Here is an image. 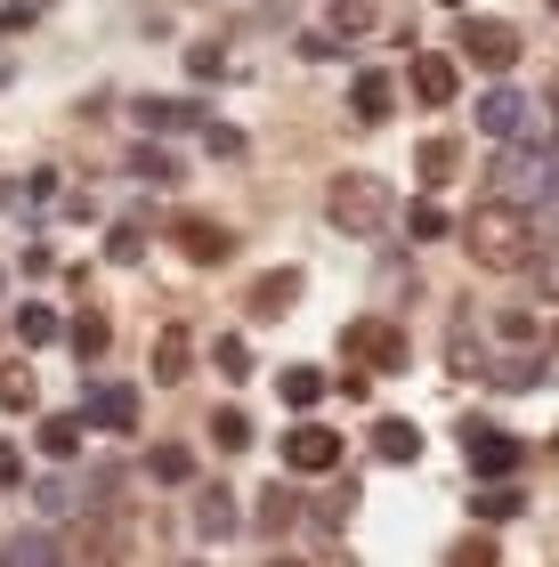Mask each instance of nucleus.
I'll return each instance as SVG.
<instances>
[{
  "instance_id": "a878e982",
  "label": "nucleus",
  "mask_w": 559,
  "mask_h": 567,
  "mask_svg": "<svg viewBox=\"0 0 559 567\" xmlns=\"http://www.w3.org/2000/svg\"><path fill=\"white\" fill-rule=\"evenodd\" d=\"M106 260H122V268L146 260V219H122V227H114V236H106Z\"/></svg>"
},
{
  "instance_id": "423d86ee",
  "label": "nucleus",
  "mask_w": 559,
  "mask_h": 567,
  "mask_svg": "<svg viewBox=\"0 0 559 567\" xmlns=\"http://www.w3.org/2000/svg\"><path fill=\"white\" fill-rule=\"evenodd\" d=\"M284 471H300V478H324V471H341V437L324 430V422H300V430L284 437Z\"/></svg>"
},
{
  "instance_id": "2f4dec72",
  "label": "nucleus",
  "mask_w": 559,
  "mask_h": 567,
  "mask_svg": "<svg viewBox=\"0 0 559 567\" xmlns=\"http://www.w3.org/2000/svg\"><path fill=\"white\" fill-rule=\"evenodd\" d=\"M446 567H503V559H495V544H454Z\"/></svg>"
},
{
  "instance_id": "0eeeda50",
  "label": "nucleus",
  "mask_w": 559,
  "mask_h": 567,
  "mask_svg": "<svg viewBox=\"0 0 559 567\" xmlns=\"http://www.w3.org/2000/svg\"><path fill=\"white\" fill-rule=\"evenodd\" d=\"M170 244H179L195 268H219L227 251H236V236H227L219 219H203V212H179V219H170Z\"/></svg>"
},
{
  "instance_id": "cd10ccee",
  "label": "nucleus",
  "mask_w": 559,
  "mask_h": 567,
  "mask_svg": "<svg viewBox=\"0 0 559 567\" xmlns=\"http://www.w3.org/2000/svg\"><path fill=\"white\" fill-rule=\"evenodd\" d=\"M446 227H454V219L438 212V203H414V212H405V236H414V244H438Z\"/></svg>"
},
{
  "instance_id": "f8f14e48",
  "label": "nucleus",
  "mask_w": 559,
  "mask_h": 567,
  "mask_svg": "<svg viewBox=\"0 0 559 567\" xmlns=\"http://www.w3.org/2000/svg\"><path fill=\"white\" fill-rule=\"evenodd\" d=\"M349 106H358V122H390L397 82H390V73H358V82H349Z\"/></svg>"
},
{
  "instance_id": "5701e85b",
  "label": "nucleus",
  "mask_w": 559,
  "mask_h": 567,
  "mask_svg": "<svg viewBox=\"0 0 559 567\" xmlns=\"http://www.w3.org/2000/svg\"><path fill=\"white\" fill-rule=\"evenodd\" d=\"M454 138H422V154H414V171H422V187H446V171H454Z\"/></svg>"
},
{
  "instance_id": "4c0bfd02",
  "label": "nucleus",
  "mask_w": 559,
  "mask_h": 567,
  "mask_svg": "<svg viewBox=\"0 0 559 567\" xmlns=\"http://www.w3.org/2000/svg\"><path fill=\"white\" fill-rule=\"evenodd\" d=\"M268 567H300V559H268Z\"/></svg>"
},
{
  "instance_id": "20e7f679",
  "label": "nucleus",
  "mask_w": 559,
  "mask_h": 567,
  "mask_svg": "<svg viewBox=\"0 0 559 567\" xmlns=\"http://www.w3.org/2000/svg\"><path fill=\"white\" fill-rule=\"evenodd\" d=\"M454 49H463L470 65H487V73H511V65H519V24H503V17H463Z\"/></svg>"
},
{
  "instance_id": "f257e3e1",
  "label": "nucleus",
  "mask_w": 559,
  "mask_h": 567,
  "mask_svg": "<svg viewBox=\"0 0 559 567\" xmlns=\"http://www.w3.org/2000/svg\"><path fill=\"white\" fill-rule=\"evenodd\" d=\"M463 251H470V268H487V276H519V268H536V212L527 203H478V212L463 219Z\"/></svg>"
},
{
  "instance_id": "c756f323",
  "label": "nucleus",
  "mask_w": 559,
  "mask_h": 567,
  "mask_svg": "<svg viewBox=\"0 0 559 567\" xmlns=\"http://www.w3.org/2000/svg\"><path fill=\"white\" fill-rule=\"evenodd\" d=\"M478 519H511V511H519V486H478Z\"/></svg>"
},
{
  "instance_id": "dca6fc26",
  "label": "nucleus",
  "mask_w": 559,
  "mask_h": 567,
  "mask_svg": "<svg viewBox=\"0 0 559 567\" xmlns=\"http://www.w3.org/2000/svg\"><path fill=\"white\" fill-rule=\"evenodd\" d=\"M276 390H284V405H292V414H309V405H317L324 390H333V381H324L317 365H284V373H276Z\"/></svg>"
},
{
  "instance_id": "ddd939ff",
  "label": "nucleus",
  "mask_w": 559,
  "mask_h": 567,
  "mask_svg": "<svg viewBox=\"0 0 559 567\" xmlns=\"http://www.w3.org/2000/svg\"><path fill=\"white\" fill-rule=\"evenodd\" d=\"M82 430H90V414H49L41 422V454L49 462H73V454H82Z\"/></svg>"
},
{
  "instance_id": "c85d7f7f",
  "label": "nucleus",
  "mask_w": 559,
  "mask_h": 567,
  "mask_svg": "<svg viewBox=\"0 0 559 567\" xmlns=\"http://www.w3.org/2000/svg\"><path fill=\"white\" fill-rule=\"evenodd\" d=\"M9 567H58V544H49V535H17V544H9Z\"/></svg>"
},
{
  "instance_id": "f3484780",
  "label": "nucleus",
  "mask_w": 559,
  "mask_h": 567,
  "mask_svg": "<svg viewBox=\"0 0 559 567\" xmlns=\"http://www.w3.org/2000/svg\"><path fill=\"white\" fill-rule=\"evenodd\" d=\"M236 527H244V511H236V495H227V486L195 503V535H211V544H219V535H236Z\"/></svg>"
},
{
  "instance_id": "6ab92c4d",
  "label": "nucleus",
  "mask_w": 559,
  "mask_h": 567,
  "mask_svg": "<svg viewBox=\"0 0 559 567\" xmlns=\"http://www.w3.org/2000/svg\"><path fill=\"white\" fill-rule=\"evenodd\" d=\"M58 332H65V324H58V308H33V300L17 308V349H24V357H33V349H49Z\"/></svg>"
},
{
  "instance_id": "393cba45",
  "label": "nucleus",
  "mask_w": 559,
  "mask_h": 567,
  "mask_svg": "<svg viewBox=\"0 0 559 567\" xmlns=\"http://www.w3.org/2000/svg\"><path fill=\"white\" fill-rule=\"evenodd\" d=\"M211 437H219V454H244V446H251V414H244V405H219V414H211Z\"/></svg>"
},
{
  "instance_id": "e433bc0d",
  "label": "nucleus",
  "mask_w": 559,
  "mask_h": 567,
  "mask_svg": "<svg viewBox=\"0 0 559 567\" xmlns=\"http://www.w3.org/2000/svg\"><path fill=\"white\" fill-rule=\"evenodd\" d=\"M544 106H551V114H559V65H551V82H544Z\"/></svg>"
},
{
  "instance_id": "f03ea898",
  "label": "nucleus",
  "mask_w": 559,
  "mask_h": 567,
  "mask_svg": "<svg viewBox=\"0 0 559 567\" xmlns=\"http://www.w3.org/2000/svg\"><path fill=\"white\" fill-rule=\"evenodd\" d=\"M324 219H333L341 236H381V227L397 219L390 178H373V171H341V178H333V195H324Z\"/></svg>"
},
{
  "instance_id": "4be33fe9",
  "label": "nucleus",
  "mask_w": 559,
  "mask_h": 567,
  "mask_svg": "<svg viewBox=\"0 0 559 567\" xmlns=\"http://www.w3.org/2000/svg\"><path fill=\"white\" fill-rule=\"evenodd\" d=\"M195 114H203V106H187V97H146V106H138L146 131H187Z\"/></svg>"
},
{
  "instance_id": "72a5a7b5",
  "label": "nucleus",
  "mask_w": 559,
  "mask_h": 567,
  "mask_svg": "<svg viewBox=\"0 0 559 567\" xmlns=\"http://www.w3.org/2000/svg\"><path fill=\"white\" fill-rule=\"evenodd\" d=\"M0 486H24V454H17V437H0Z\"/></svg>"
},
{
  "instance_id": "f704fd0d",
  "label": "nucleus",
  "mask_w": 559,
  "mask_h": 567,
  "mask_svg": "<svg viewBox=\"0 0 559 567\" xmlns=\"http://www.w3.org/2000/svg\"><path fill=\"white\" fill-rule=\"evenodd\" d=\"M131 171H138V178H155V187H163V178H179V171H170V154H155V146H146Z\"/></svg>"
},
{
  "instance_id": "c9c22d12",
  "label": "nucleus",
  "mask_w": 559,
  "mask_h": 567,
  "mask_svg": "<svg viewBox=\"0 0 559 567\" xmlns=\"http://www.w3.org/2000/svg\"><path fill=\"white\" fill-rule=\"evenodd\" d=\"M544 292L559 300V244H544Z\"/></svg>"
},
{
  "instance_id": "7ed1b4c3",
  "label": "nucleus",
  "mask_w": 559,
  "mask_h": 567,
  "mask_svg": "<svg viewBox=\"0 0 559 567\" xmlns=\"http://www.w3.org/2000/svg\"><path fill=\"white\" fill-rule=\"evenodd\" d=\"M341 357H349V373H405V332L390 317H349Z\"/></svg>"
},
{
  "instance_id": "bb28decb",
  "label": "nucleus",
  "mask_w": 559,
  "mask_h": 567,
  "mask_svg": "<svg viewBox=\"0 0 559 567\" xmlns=\"http://www.w3.org/2000/svg\"><path fill=\"white\" fill-rule=\"evenodd\" d=\"M211 365H219V381H244V373H251V349H244V332H219Z\"/></svg>"
},
{
  "instance_id": "9d476101",
  "label": "nucleus",
  "mask_w": 559,
  "mask_h": 567,
  "mask_svg": "<svg viewBox=\"0 0 559 567\" xmlns=\"http://www.w3.org/2000/svg\"><path fill=\"white\" fill-rule=\"evenodd\" d=\"M454 90H463V73H454V58H438V49H422V58H414V97H422V106H454Z\"/></svg>"
},
{
  "instance_id": "2eb2a0df",
  "label": "nucleus",
  "mask_w": 559,
  "mask_h": 567,
  "mask_svg": "<svg viewBox=\"0 0 559 567\" xmlns=\"http://www.w3.org/2000/svg\"><path fill=\"white\" fill-rule=\"evenodd\" d=\"M65 341H73V357H82V365H90V357H106V349H114V324L97 317V308H82V317L65 324Z\"/></svg>"
},
{
  "instance_id": "79ce46f5",
  "label": "nucleus",
  "mask_w": 559,
  "mask_h": 567,
  "mask_svg": "<svg viewBox=\"0 0 559 567\" xmlns=\"http://www.w3.org/2000/svg\"><path fill=\"white\" fill-rule=\"evenodd\" d=\"M551 9H559V0H551Z\"/></svg>"
},
{
  "instance_id": "473e14b6",
  "label": "nucleus",
  "mask_w": 559,
  "mask_h": 567,
  "mask_svg": "<svg viewBox=\"0 0 559 567\" xmlns=\"http://www.w3.org/2000/svg\"><path fill=\"white\" fill-rule=\"evenodd\" d=\"M495 332H503V341H511V349H527V341H536V317H519V308H511V317H503Z\"/></svg>"
},
{
  "instance_id": "7c9ffc66",
  "label": "nucleus",
  "mask_w": 559,
  "mask_h": 567,
  "mask_svg": "<svg viewBox=\"0 0 559 567\" xmlns=\"http://www.w3.org/2000/svg\"><path fill=\"white\" fill-rule=\"evenodd\" d=\"M544 365H536V357H503V365H495V381H503V390H527V381H536Z\"/></svg>"
},
{
  "instance_id": "58836bf2",
  "label": "nucleus",
  "mask_w": 559,
  "mask_h": 567,
  "mask_svg": "<svg viewBox=\"0 0 559 567\" xmlns=\"http://www.w3.org/2000/svg\"><path fill=\"white\" fill-rule=\"evenodd\" d=\"M446 9H463V0H446Z\"/></svg>"
},
{
  "instance_id": "9b49d317",
  "label": "nucleus",
  "mask_w": 559,
  "mask_h": 567,
  "mask_svg": "<svg viewBox=\"0 0 559 567\" xmlns=\"http://www.w3.org/2000/svg\"><path fill=\"white\" fill-rule=\"evenodd\" d=\"M292 300H300V268H268L260 284H251V317H268V324L284 317Z\"/></svg>"
},
{
  "instance_id": "a19ab883",
  "label": "nucleus",
  "mask_w": 559,
  "mask_h": 567,
  "mask_svg": "<svg viewBox=\"0 0 559 567\" xmlns=\"http://www.w3.org/2000/svg\"><path fill=\"white\" fill-rule=\"evenodd\" d=\"M0 284H9V276H0Z\"/></svg>"
},
{
  "instance_id": "aec40b11",
  "label": "nucleus",
  "mask_w": 559,
  "mask_h": 567,
  "mask_svg": "<svg viewBox=\"0 0 559 567\" xmlns=\"http://www.w3.org/2000/svg\"><path fill=\"white\" fill-rule=\"evenodd\" d=\"M146 478H155V486H187L195 478V454L187 446H155V454H146Z\"/></svg>"
},
{
  "instance_id": "4468645a",
  "label": "nucleus",
  "mask_w": 559,
  "mask_h": 567,
  "mask_svg": "<svg viewBox=\"0 0 559 567\" xmlns=\"http://www.w3.org/2000/svg\"><path fill=\"white\" fill-rule=\"evenodd\" d=\"M187 357H195L187 324H163L155 332V381H187Z\"/></svg>"
},
{
  "instance_id": "a211bd4d",
  "label": "nucleus",
  "mask_w": 559,
  "mask_h": 567,
  "mask_svg": "<svg viewBox=\"0 0 559 567\" xmlns=\"http://www.w3.org/2000/svg\"><path fill=\"white\" fill-rule=\"evenodd\" d=\"M373 454H381V462H414V454H422V430H414V422H397V414H390V422H373Z\"/></svg>"
},
{
  "instance_id": "39448f33",
  "label": "nucleus",
  "mask_w": 559,
  "mask_h": 567,
  "mask_svg": "<svg viewBox=\"0 0 559 567\" xmlns=\"http://www.w3.org/2000/svg\"><path fill=\"white\" fill-rule=\"evenodd\" d=\"M527 462V446L511 430H487V422H470V478L478 486H511V471Z\"/></svg>"
},
{
  "instance_id": "1a4fd4ad",
  "label": "nucleus",
  "mask_w": 559,
  "mask_h": 567,
  "mask_svg": "<svg viewBox=\"0 0 559 567\" xmlns=\"http://www.w3.org/2000/svg\"><path fill=\"white\" fill-rule=\"evenodd\" d=\"M82 414H90V430H106V437H131V430H138V390H131V381H97Z\"/></svg>"
},
{
  "instance_id": "ea45409f",
  "label": "nucleus",
  "mask_w": 559,
  "mask_h": 567,
  "mask_svg": "<svg viewBox=\"0 0 559 567\" xmlns=\"http://www.w3.org/2000/svg\"><path fill=\"white\" fill-rule=\"evenodd\" d=\"M551 446H559V437H551Z\"/></svg>"
},
{
  "instance_id": "412c9836",
  "label": "nucleus",
  "mask_w": 559,
  "mask_h": 567,
  "mask_svg": "<svg viewBox=\"0 0 559 567\" xmlns=\"http://www.w3.org/2000/svg\"><path fill=\"white\" fill-rule=\"evenodd\" d=\"M24 405H33V365L9 357V365H0V414H24Z\"/></svg>"
},
{
  "instance_id": "b1692460",
  "label": "nucleus",
  "mask_w": 559,
  "mask_h": 567,
  "mask_svg": "<svg viewBox=\"0 0 559 567\" xmlns=\"http://www.w3.org/2000/svg\"><path fill=\"white\" fill-rule=\"evenodd\" d=\"M292 519H300V495H292V486H284V478H276V486H268V495H260V527H268V535H284Z\"/></svg>"
},
{
  "instance_id": "6e6552de",
  "label": "nucleus",
  "mask_w": 559,
  "mask_h": 567,
  "mask_svg": "<svg viewBox=\"0 0 559 567\" xmlns=\"http://www.w3.org/2000/svg\"><path fill=\"white\" fill-rule=\"evenodd\" d=\"M478 131L503 138V146H519L527 131H536V106H527L519 90H487V97H478Z\"/></svg>"
}]
</instances>
